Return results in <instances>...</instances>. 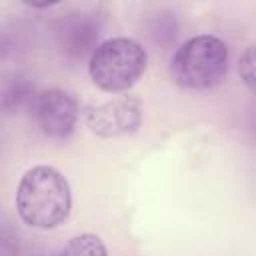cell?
<instances>
[{"mask_svg": "<svg viewBox=\"0 0 256 256\" xmlns=\"http://www.w3.org/2000/svg\"><path fill=\"white\" fill-rule=\"evenodd\" d=\"M150 34L156 42L168 44L178 36V20L172 14H160L150 24Z\"/></svg>", "mask_w": 256, "mask_h": 256, "instance_id": "9c48e42d", "label": "cell"}, {"mask_svg": "<svg viewBox=\"0 0 256 256\" xmlns=\"http://www.w3.org/2000/svg\"><path fill=\"white\" fill-rule=\"evenodd\" d=\"M22 4L30 6V8H36V10H42V8H48V6H56L60 4L62 0H20Z\"/></svg>", "mask_w": 256, "mask_h": 256, "instance_id": "8fae6325", "label": "cell"}, {"mask_svg": "<svg viewBox=\"0 0 256 256\" xmlns=\"http://www.w3.org/2000/svg\"><path fill=\"white\" fill-rule=\"evenodd\" d=\"M34 112L40 130L52 140H66L78 122V100L64 88H48L38 94Z\"/></svg>", "mask_w": 256, "mask_h": 256, "instance_id": "5b68a950", "label": "cell"}, {"mask_svg": "<svg viewBox=\"0 0 256 256\" xmlns=\"http://www.w3.org/2000/svg\"><path fill=\"white\" fill-rule=\"evenodd\" d=\"M38 94H36V86L28 76L16 74L4 88V96H2V106L8 114H18L24 108L32 106L36 102Z\"/></svg>", "mask_w": 256, "mask_h": 256, "instance_id": "52a82bcc", "label": "cell"}, {"mask_svg": "<svg viewBox=\"0 0 256 256\" xmlns=\"http://www.w3.org/2000/svg\"><path fill=\"white\" fill-rule=\"evenodd\" d=\"M146 48L128 36L102 40L88 58V74L92 82L110 94L128 92L146 72Z\"/></svg>", "mask_w": 256, "mask_h": 256, "instance_id": "3957f363", "label": "cell"}, {"mask_svg": "<svg viewBox=\"0 0 256 256\" xmlns=\"http://www.w3.org/2000/svg\"><path fill=\"white\" fill-rule=\"evenodd\" d=\"M142 102L134 96H118L86 112V128L98 138H118L134 134L142 124Z\"/></svg>", "mask_w": 256, "mask_h": 256, "instance_id": "277c9868", "label": "cell"}, {"mask_svg": "<svg viewBox=\"0 0 256 256\" xmlns=\"http://www.w3.org/2000/svg\"><path fill=\"white\" fill-rule=\"evenodd\" d=\"M100 20L96 14L90 12H74L60 18L54 26L56 44L62 50L64 56L72 60L90 58L96 46L100 44Z\"/></svg>", "mask_w": 256, "mask_h": 256, "instance_id": "8992f818", "label": "cell"}, {"mask_svg": "<svg viewBox=\"0 0 256 256\" xmlns=\"http://www.w3.org/2000/svg\"><path fill=\"white\" fill-rule=\"evenodd\" d=\"M238 74H240L242 84L252 94H256V44L248 46L242 52V56L238 60Z\"/></svg>", "mask_w": 256, "mask_h": 256, "instance_id": "30bf717a", "label": "cell"}, {"mask_svg": "<svg viewBox=\"0 0 256 256\" xmlns=\"http://www.w3.org/2000/svg\"><path fill=\"white\" fill-rule=\"evenodd\" d=\"M62 254H70V256H106L108 248L104 246L100 236L86 232V234H78V236L70 238V242L62 248Z\"/></svg>", "mask_w": 256, "mask_h": 256, "instance_id": "ba28073f", "label": "cell"}, {"mask_svg": "<svg viewBox=\"0 0 256 256\" xmlns=\"http://www.w3.org/2000/svg\"><path fill=\"white\" fill-rule=\"evenodd\" d=\"M72 210V190L66 176L48 164L24 172L16 188V214L36 230H54L64 224Z\"/></svg>", "mask_w": 256, "mask_h": 256, "instance_id": "6da1fadb", "label": "cell"}, {"mask_svg": "<svg viewBox=\"0 0 256 256\" xmlns=\"http://www.w3.org/2000/svg\"><path fill=\"white\" fill-rule=\"evenodd\" d=\"M228 72V46L214 34H198L182 42L170 60L172 80L186 90H212Z\"/></svg>", "mask_w": 256, "mask_h": 256, "instance_id": "7a4b0ae2", "label": "cell"}]
</instances>
